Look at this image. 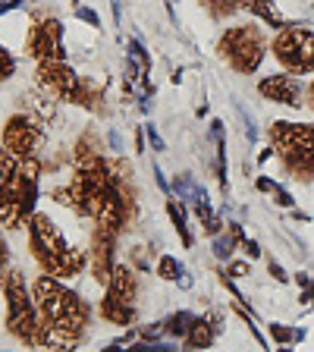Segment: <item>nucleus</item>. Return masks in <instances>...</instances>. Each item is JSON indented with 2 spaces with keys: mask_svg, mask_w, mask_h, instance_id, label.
Masks as SVG:
<instances>
[{
  "mask_svg": "<svg viewBox=\"0 0 314 352\" xmlns=\"http://www.w3.org/2000/svg\"><path fill=\"white\" fill-rule=\"evenodd\" d=\"M73 13H76V19H82V22H88V25H101V16L95 13V10H88V7H82V3H73Z\"/></svg>",
  "mask_w": 314,
  "mask_h": 352,
  "instance_id": "nucleus-29",
  "label": "nucleus"
},
{
  "mask_svg": "<svg viewBox=\"0 0 314 352\" xmlns=\"http://www.w3.org/2000/svg\"><path fill=\"white\" fill-rule=\"evenodd\" d=\"M273 201H277L280 208H293V195H289L283 186H277V189H273Z\"/></svg>",
  "mask_w": 314,
  "mask_h": 352,
  "instance_id": "nucleus-32",
  "label": "nucleus"
},
{
  "mask_svg": "<svg viewBox=\"0 0 314 352\" xmlns=\"http://www.w3.org/2000/svg\"><path fill=\"white\" fill-rule=\"evenodd\" d=\"M311 104H314V82H311Z\"/></svg>",
  "mask_w": 314,
  "mask_h": 352,
  "instance_id": "nucleus-41",
  "label": "nucleus"
},
{
  "mask_svg": "<svg viewBox=\"0 0 314 352\" xmlns=\"http://www.w3.org/2000/svg\"><path fill=\"white\" fill-rule=\"evenodd\" d=\"M192 324H195V315H192V311H176V315H170L167 321H164V333L186 340V333H189Z\"/></svg>",
  "mask_w": 314,
  "mask_h": 352,
  "instance_id": "nucleus-20",
  "label": "nucleus"
},
{
  "mask_svg": "<svg viewBox=\"0 0 314 352\" xmlns=\"http://www.w3.org/2000/svg\"><path fill=\"white\" fill-rule=\"evenodd\" d=\"M208 7V13L214 16V19H227V16L239 13V10H249L251 0H201Z\"/></svg>",
  "mask_w": 314,
  "mask_h": 352,
  "instance_id": "nucleus-17",
  "label": "nucleus"
},
{
  "mask_svg": "<svg viewBox=\"0 0 314 352\" xmlns=\"http://www.w3.org/2000/svg\"><path fill=\"white\" fill-rule=\"evenodd\" d=\"M29 245H32L35 261L41 264V271L57 277V280L76 277L88 261V255L82 249L66 245L60 227L47 217V214H35V217L29 220Z\"/></svg>",
  "mask_w": 314,
  "mask_h": 352,
  "instance_id": "nucleus-2",
  "label": "nucleus"
},
{
  "mask_svg": "<svg viewBox=\"0 0 314 352\" xmlns=\"http://www.w3.org/2000/svg\"><path fill=\"white\" fill-rule=\"evenodd\" d=\"M16 167H19V157H16L13 151H7V145L0 142V179L10 173H16Z\"/></svg>",
  "mask_w": 314,
  "mask_h": 352,
  "instance_id": "nucleus-26",
  "label": "nucleus"
},
{
  "mask_svg": "<svg viewBox=\"0 0 314 352\" xmlns=\"http://www.w3.org/2000/svg\"><path fill=\"white\" fill-rule=\"evenodd\" d=\"M142 333H145L148 340H154V337H157V333H164V324H151V327H145V330H142Z\"/></svg>",
  "mask_w": 314,
  "mask_h": 352,
  "instance_id": "nucleus-35",
  "label": "nucleus"
},
{
  "mask_svg": "<svg viewBox=\"0 0 314 352\" xmlns=\"http://www.w3.org/2000/svg\"><path fill=\"white\" fill-rule=\"evenodd\" d=\"M145 135H148V142H151V148H154V151H164V139H161V135H157V129H154V126H148V129H145Z\"/></svg>",
  "mask_w": 314,
  "mask_h": 352,
  "instance_id": "nucleus-33",
  "label": "nucleus"
},
{
  "mask_svg": "<svg viewBox=\"0 0 314 352\" xmlns=\"http://www.w3.org/2000/svg\"><path fill=\"white\" fill-rule=\"evenodd\" d=\"M32 296H35L38 308V346L51 352L76 349L85 340L88 318H91L85 302L51 274L35 280Z\"/></svg>",
  "mask_w": 314,
  "mask_h": 352,
  "instance_id": "nucleus-1",
  "label": "nucleus"
},
{
  "mask_svg": "<svg viewBox=\"0 0 314 352\" xmlns=\"http://www.w3.org/2000/svg\"><path fill=\"white\" fill-rule=\"evenodd\" d=\"M129 63L139 69L142 76H148L151 73V54L142 47V41L139 38H129Z\"/></svg>",
  "mask_w": 314,
  "mask_h": 352,
  "instance_id": "nucleus-21",
  "label": "nucleus"
},
{
  "mask_svg": "<svg viewBox=\"0 0 314 352\" xmlns=\"http://www.w3.org/2000/svg\"><path fill=\"white\" fill-rule=\"evenodd\" d=\"M117 236L120 230L113 227H95V236H91V277H95L98 286H107L110 277H113V252H117Z\"/></svg>",
  "mask_w": 314,
  "mask_h": 352,
  "instance_id": "nucleus-11",
  "label": "nucleus"
},
{
  "mask_svg": "<svg viewBox=\"0 0 314 352\" xmlns=\"http://www.w3.org/2000/svg\"><path fill=\"white\" fill-rule=\"evenodd\" d=\"M3 296H7V327L16 340H22L25 346L38 343V308L35 296L25 289V277L19 271L7 274L3 283Z\"/></svg>",
  "mask_w": 314,
  "mask_h": 352,
  "instance_id": "nucleus-4",
  "label": "nucleus"
},
{
  "mask_svg": "<svg viewBox=\"0 0 314 352\" xmlns=\"http://www.w3.org/2000/svg\"><path fill=\"white\" fill-rule=\"evenodd\" d=\"M3 145L7 151H13L19 161L25 157H38L44 145V123L35 120L32 113H16V117L7 120L3 126Z\"/></svg>",
  "mask_w": 314,
  "mask_h": 352,
  "instance_id": "nucleus-10",
  "label": "nucleus"
},
{
  "mask_svg": "<svg viewBox=\"0 0 314 352\" xmlns=\"http://www.w3.org/2000/svg\"><path fill=\"white\" fill-rule=\"evenodd\" d=\"M25 54L41 60H66V47H63V25L54 16H35L25 35Z\"/></svg>",
  "mask_w": 314,
  "mask_h": 352,
  "instance_id": "nucleus-9",
  "label": "nucleus"
},
{
  "mask_svg": "<svg viewBox=\"0 0 314 352\" xmlns=\"http://www.w3.org/2000/svg\"><path fill=\"white\" fill-rule=\"evenodd\" d=\"M173 189H176V195H179V198H189V201H195V205H198V201H205V192L198 189L192 176H179Z\"/></svg>",
  "mask_w": 314,
  "mask_h": 352,
  "instance_id": "nucleus-23",
  "label": "nucleus"
},
{
  "mask_svg": "<svg viewBox=\"0 0 314 352\" xmlns=\"http://www.w3.org/2000/svg\"><path fill=\"white\" fill-rule=\"evenodd\" d=\"M79 107L85 110H101L104 107V88L91 79H82V95H79Z\"/></svg>",
  "mask_w": 314,
  "mask_h": 352,
  "instance_id": "nucleus-18",
  "label": "nucleus"
},
{
  "mask_svg": "<svg viewBox=\"0 0 314 352\" xmlns=\"http://www.w3.org/2000/svg\"><path fill=\"white\" fill-rule=\"evenodd\" d=\"M236 245H239V236H236L233 223H229L227 236H220V233H217V239H214V255H217V258H229V255H233Z\"/></svg>",
  "mask_w": 314,
  "mask_h": 352,
  "instance_id": "nucleus-24",
  "label": "nucleus"
},
{
  "mask_svg": "<svg viewBox=\"0 0 314 352\" xmlns=\"http://www.w3.org/2000/svg\"><path fill=\"white\" fill-rule=\"evenodd\" d=\"M101 318L104 321H110V324H123L126 327V324L135 321V308H129V305H123V302L104 296L101 299Z\"/></svg>",
  "mask_w": 314,
  "mask_h": 352,
  "instance_id": "nucleus-16",
  "label": "nucleus"
},
{
  "mask_svg": "<svg viewBox=\"0 0 314 352\" xmlns=\"http://www.w3.org/2000/svg\"><path fill=\"white\" fill-rule=\"evenodd\" d=\"M239 245H242V249H245V255H249V258H258V255H261V245H258L255 239H249V236H245V233L239 236Z\"/></svg>",
  "mask_w": 314,
  "mask_h": 352,
  "instance_id": "nucleus-31",
  "label": "nucleus"
},
{
  "mask_svg": "<svg viewBox=\"0 0 314 352\" xmlns=\"http://www.w3.org/2000/svg\"><path fill=\"white\" fill-rule=\"evenodd\" d=\"M229 271H233L236 277H245V274H249V264H233V267H229Z\"/></svg>",
  "mask_w": 314,
  "mask_h": 352,
  "instance_id": "nucleus-38",
  "label": "nucleus"
},
{
  "mask_svg": "<svg viewBox=\"0 0 314 352\" xmlns=\"http://www.w3.org/2000/svg\"><path fill=\"white\" fill-rule=\"evenodd\" d=\"M13 73H16V57L0 44V82H7Z\"/></svg>",
  "mask_w": 314,
  "mask_h": 352,
  "instance_id": "nucleus-27",
  "label": "nucleus"
},
{
  "mask_svg": "<svg viewBox=\"0 0 314 352\" xmlns=\"http://www.w3.org/2000/svg\"><path fill=\"white\" fill-rule=\"evenodd\" d=\"M19 3H22V0H3V3H0V16H3V13H10V10H16V7H19Z\"/></svg>",
  "mask_w": 314,
  "mask_h": 352,
  "instance_id": "nucleus-37",
  "label": "nucleus"
},
{
  "mask_svg": "<svg viewBox=\"0 0 314 352\" xmlns=\"http://www.w3.org/2000/svg\"><path fill=\"white\" fill-rule=\"evenodd\" d=\"M25 113H32V117L41 120V123H51V120L57 117V98L47 95L44 88H35V91L25 95Z\"/></svg>",
  "mask_w": 314,
  "mask_h": 352,
  "instance_id": "nucleus-15",
  "label": "nucleus"
},
{
  "mask_svg": "<svg viewBox=\"0 0 314 352\" xmlns=\"http://www.w3.org/2000/svg\"><path fill=\"white\" fill-rule=\"evenodd\" d=\"M258 95L264 101L273 104H286V107H302V85L293 79V76H264L258 82Z\"/></svg>",
  "mask_w": 314,
  "mask_h": 352,
  "instance_id": "nucleus-12",
  "label": "nucleus"
},
{
  "mask_svg": "<svg viewBox=\"0 0 314 352\" xmlns=\"http://www.w3.org/2000/svg\"><path fill=\"white\" fill-rule=\"evenodd\" d=\"M217 51H220V57L233 66L236 73L249 76L261 66L264 54H267V41H264L258 25H233V29L223 32Z\"/></svg>",
  "mask_w": 314,
  "mask_h": 352,
  "instance_id": "nucleus-7",
  "label": "nucleus"
},
{
  "mask_svg": "<svg viewBox=\"0 0 314 352\" xmlns=\"http://www.w3.org/2000/svg\"><path fill=\"white\" fill-rule=\"evenodd\" d=\"M7 264H10V249H7V239L0 236V289H3V283H7Z\"/></svg>",
  "mask_w": 314,
  "mask_h": 352,
  "instance_id": "nucleus-30",
  "label": "nucleus"
},
{
  "mask_svg": "<svg viewBox=\"0 0 314 352\" xmlns=\"http://www.w3.org/2000/svg\"><path fill=\"white\" fill-rule=\"evenodd\" d=\"M217 333H220V318L217 315L195 318V324H192L189 333H186V346H189V349H208V346L217 340Z\"/></svg>",
  "mask_w": 314,
  "mask_h": 352,
  "instance_id": "nucleus-14",
  "label": "nucleus"
},
{
  "mask_svg": "<svg viewBox=\"0 0 314 352\" xmlns=\"http://www.w3.org/2000/svg\"><path fill=\"white\" fill-rule=\"evenodd\" d=\"M258 3H273V0H251V3H249V13H251V7H258Z\"/></svg>",
  "mask_w": 314,
  "mask_h": 352,
  "instance_id": "nucleus-40",
  "label": "nucleus"
},
{
  "mask_svg": "<svg viewBox=\"0 0 314 352\" xmlns=\"http://www.w3.org/2000/svg\"><path fill=\"white\" fill-rule=\"evenodd\" d=\"M271 274H273V277H277V280H286L283 267H280V264H277V261H271Z\"/></svg>",
  "mask_w": 314,
  "mask_h": 352,
  "instance_id": "nucleus-39",
  "label": "nucleus"
},
{
  "mask_svg": "<svg viewBox=\"0 0 314 352\" xmlns=\"http://www.w3.org/2000/svg\"><path fill=\"white\" fill-rule=\"evenodd\" d=\"M271 337L280 340V343H289V340H302L305 333H302V330H289L286 324H273V327H271Z\"/></svg>",
  "mask_w": 314,
  "mask_h": 352,
  "instance_id": "nucleus-28",
  "label": "nucleus"
},
{
  "mask_svg": "<svg viewBox=\"0 0 314 352\" xmlns=\"http://www.w3.org/2000/svg\"><path fill=\"white\" fill-rule=\"evenodd\" d=\"M104 296L135 308V299H139V277H135V271H132L129 264H117V267H113V277H110Z\"/></svg>",
  "mask_w": 314,
  "mask_h": 352,
  "instance_id": "nucleus-13",
  "label": "nucleus"
},
{
  "mask_svg": "<svg viewBox=\"0 0 314 352\" xmlns=\"http://www.w3.org/2000/svg\"><path fill=\"white\" fill-rule=\"evenodd\" d=\"M183 264L176 261L173 255H161V261H157V277L161 280H179L183 277Z\"/></svg>",
  "mask_w": 314,
  "mask_h": 352,
  "instance_id": "nucleus-25",
  "label": "nucleus"
},
{
  "mask_svg": "<svg viewBox=\"0 0 314 352\" xmlns=\"http://www.w3.org/2000/svg\"><path fill=\"white\" fill-rule=\"evenodd\" d=\"M273 189H277L273 179H258V192H273Z\"/></svg>",
  "mask_w": 314,
  "mask_h": 352,
  "instance_id": "nucleus-36",
  "label": "nucleus"
},
{
  "mask_svg": "<svg viewBox=\"0 0 314 352\" xmlns=\"http://www.w3.org/2000/svg\"><path fill=\"white\" fill-rule=\"evenodd\" d=\"M271 142L277 145L280 161L295 179H311L314 176V126L305 123H273Z\"/></svg>",
  "mask_w": 314,
  "mask_h": 352,
  "instance_id": "nucleus-3",
  "label": "nucleus"
},
{
  "mask_svg": "<svg viewBox=\"0 0 314 352\" xmlns=\"http://www.w3.org/2000/svg\"><path fill=\"white\" fill-rule=\"evenodd\" d=\"M35 201H38V179L22 176L19 170L0 179V223L7 230L29 227V220L35 217Z\"/></svg>",
  "mask_w": 314,
  "mask_h": 352,
  "instance_id": "nucleus-5",
  "label": "nucleus"
},
{
  "mask_svg": "<svg viewBox=\"0 0 314 352\" xmlns=\"http://www.w3.org/2000/svg\"><path fill=\"white\" fill-rule=\"evenodd\" d=\"M95 154H101V139H98L95 129H88V132H82V139L76 142L73 157L76 161H85V157H95Z\"/></svg>",
  "mask_w": 314,
  "mask_h": 352,
  "instance_id": "nucleus-19",
  "label": "nucleus"
},
{
  "mask_svg": "<svg viewBox=\"0 0 314 352\" xmlns=\"http://www.w3.org/2000/svg\"><path fill=\"white\" fill-rule=\"evenodd\" d=\"M167 214H170V220H173V227H176V233H179V239H183V245L189 249V245H192V233H189V227H186V211L179 208V201H167Z\"/></svg>",
  "mask_w": 314,
  "mask_h": 352,
  "instance_id": "nucleus-22",
  "label": "nucleus"
},
{
  "mask_svg": "<svg viewBox=\"0 0 314 352\" xmlns=\"http://www.w3.org/2000/svg\"><path fill=\"white\" fill-rule=\"evenodd\" d=\"M132 261L139 264L142 271H148V267H151V264H148V258H145V249H132Z\"/></svg>",
  "mask_w": 314,
  "mask_h": 352,
  "instance_id": "nucleus-34",
  "label": "nucleus"
},
{
  "mask_svg": "<svg viewBox=\"0 0 314 352\" xmlns=\"http://www.w3.org/2000/svg\"><path fill=\"white\" fill-rule=\"evenodd\" d=\"M280 352H289V349H280Z\"/></svg>",
  "mask_w": 314,
  "mask_h": 352,
  "instance_id": "nucleus-42",
  "label": "nucleus"
},
{
  "mask_svg": "<svg viewBox=\"0 0 314 352\" xmlns=\"http://www.w3.org/2000/svg\"><path fill=\"white\" fill-rule=\"evenodd\" d=\"M35 76H38V88H44V91L54 95L57 101H66V104H76V107H79L82 76H76V69L66 66V60H41Z\"/></svg>",
  "mask_w": 314,
  "mask_h": 352,
  "instance_id": "nucleus-8",
  "label": "nucleus"
},
{
  "mask_svg": "<svg viewBox=\"0 0 314 352\" xmlns=\"http://www.w3.org/2000/svg\"><path fill=\"white\" fill-rule=\"evenodd\" d=\"M271 51L289 76L314 73V35L302 22H286L283 29L273 35Z\"/></svg>",
  "mask_w": 314,
  "mask_h": 352,
  "instance_id": "nucleus-6",
  "label": "nucleus"
}]
</instances>
